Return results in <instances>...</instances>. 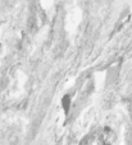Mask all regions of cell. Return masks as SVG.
Returning a JSON list of instances; mask_svg holds the SVG:
<instances>
[{
  "label": "cell",
  "mask_w": 132,
  "mask_h": 145,
  "mask_svg": "<svg viewBox=\"0 0 132 145\" xmlns=\"http://www.w3.org/2000/svg\"><path fill=\"white\" fill-rule=\"evenodd\" d=\"M113 139H114V135H113V133L110 130H104V133H103V136H101V143L104 145H112L113 143Z\"/></svg>",
  "instance_id": "1"
}]
</instances>
